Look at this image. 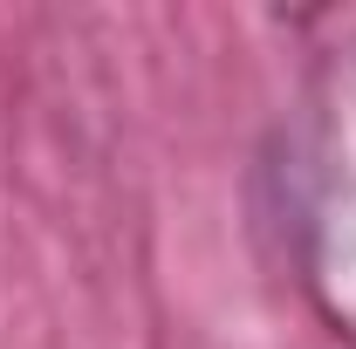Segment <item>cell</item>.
<instances>
[]
</instances>
